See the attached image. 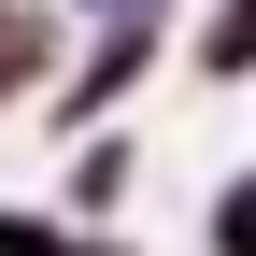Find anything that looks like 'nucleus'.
<instances>
[{"instance_id":"7ed1b4c3","label":"nucleus","mask_w":256,"mask_h":256,"mask_svg":"<svg viewBox=\"0 0 256 256\" xmlns=\"http://www.w3.org/2000/svg\"><path fill=\"white\" fill-rule=\"evenodd\" d=\"M200 256H256V156L214 185V214H200Z\"/></svg>"},{"instance_id":"f03ea898","label":"nucleus","mask_w":256,"mask_h":256,"mask_svg":"<svg viewBox=\"0 0 256 256\" xmlns=\"http://www.w3.org/2000/svg\"><path fill=\"white\" fill-rule=\"evenodd\" d=\"M185 72L200 86H256V0H214V28L185 43Z\"/></svg>"},{"instance_id":"f257e3e1","label":"nucleus","mask_w":256,"mask_h":256,"mask_svg":"<svg viewBox=\"0 0 256 256\" xmlns=\"http://www.w3.org/2000/svg\"><path fill=\"white\" fill-rule=\"evenodd\" d=\"M128 185H142V128H86L72 185H57V214L72 228H100V214H128Z\"/></svg>"},{"instance_id":"39448f33","label":"nucleus","mask_w":256,"mask_h":256,"mask_svg":"<svg viewBox=\"0 0 256 256\" xmlns=\"http://www.w3.org/2000/svg\"><path fill=\"white\" fill-rule=\"evenodd\" d=\"M86 256H142V242H114V228H86Z\"/></svg>"},{"instance_id":"20e7f679","label":"nucleus","mask_w":256,"mask_h":256,"mask_svg":"<svg viewBox=\"0 0 256 256\" xmlns=\"http://www.w3.org/2000/svg\"><path fill=\"white\" fill-rule=\"evenodd\" d=\"M0 256H86L72 214H28V200H0Z\"/></svg>"}]
</instances>
